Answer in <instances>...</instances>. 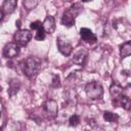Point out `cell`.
I'll use <instances>...</instances> for the list:
<instances>
[{
	"mask_svg": "<svg viewBox=\"0 0 131 131\" xmlns=\"http://www.w3.org/2000/svg\"><path fill=\"white\" fill-rule=\"evenodd\" d=\"M21 67L24 74L29 78H33L41 69V59L37 56H29L23 61Z\"/></svg>",
	"mask_w": 131,
	"mask_h": 131,
	"instance_id": "1",
	"label": "cell"
},
{
	"mask_svg": "<svg viewBox=\"0 0 131 131\" xmlns=\"http://www.w3.org/2000/svg\"><path fill=\"white\" fill-rule=\"evenodd\" d=\"M110 93H111V95H112L113 98L118 99L121 95H123V88H122L119 84L114 83V84H112V86L110 87Z\"/></svg>",
	"mask_w": 131,
	"mask_h": 131,
	"instance_id": "13",
	"label": "cell"
},
{
	"mask_svg": "<svg viewBox=\"0 0 131 131\" xmlns=\"http://www.w3.org/2000/svg\"><path fill=\"white\" fill-rule=\"evenodd\" d=\"M32 39V33L30 30H18L13 36L14 43L18 47H24L26 46Z\"/></svg>",
	"mask_w": 131,
	"mask_h": 131,
	"instance_id": "4",
	"label": "cell"
},
{
	"mask_svg": "<svg viewBox=\"0 0 131 131\" xmlns=\"http://www.w3.org/2000/svg\"><path fill=\"white\" fill-rule=\"evenodd\" d=\"M44 110H45V113L47 114L48 117L50 118H53L57 115L58 113V106H57V102L53 99H49L45 102L44 104Z\"/></svg>",
	"mask_w": 131,
	"mask_h": 131,
	"instance_id": "8",
	"label": "cell"
},
{
	"mask_svg": "<svg viewBox=\"0 0 131 131\" xmlns=\"http://www.w3.org/2000/svg\"><path fill=\"white\" fill-rule=\"evenodd\" d=\"M87 50L85 48H80L75 54H74V57H73V61L77 64H83L86 57H87Z\"/></svg>",
	"mask_w": 131,
	"mask_h": 131,
	"instance_id": "12",
	"label": "cell"
},
{
	"mask_svg": "<svg viewBox=\"0 0 131 131\" xmlns=\"http://www.w3.org/2000/svg\"><path fill=\"white\" fill-rule=\"evenodd\" d=\"M118 99H120V103H121V105H122L126 111H129V110H130V106H131V100H130V98H129L127 95H121Z\"/></svg>",
	"mask_w": 131,
	"mask_h": 131,
	"instance_id": "17",
	"label": "cell"
},
{
	"mask_svg": "<svg viewBox=\"0 0 131 131\" xmlns=\"http://www.w3.org/2000/svg\"><path fill=\"white\" fill-rule=\"evenodd\" d=\"M82 8H83V6L79 2L74 3L73 5H71V7L63 12L62 17H61V24L66 27H68V28L74 26L75 19H76L77 15L81 12Z\"/></svg>",
	"mask_w": 131,
	"mask_h": 131,
	"instance_id": "2",
	"label": "cell"
},
{
	"mask_svg": "<svg viewBox=\"0 0 131 131\" xmlns=\"http://www.w3.org/2000/svg\"><path fill=\"white\" fill-rule=\"evenodd\" d=\"M80 36H81L82 40L85 41L86 43L92 44V43H95L97 41L96 35L90 29H88V28H82L80 30Z\"/></svg>",
	"mask_w": 131,
	"mask_h": 131,
	"instance_id": "7",
	"label": "cell"
},
{
	"mask_svg": "<svg viewBox=\"0 0 131 131\" xmlns=\"http://www.w3.org/2000/svg\"><path fill=\"white\" fill-rule=\"evenodd\" d=\"M15 24H16V26H17V27H19V26H20V25H19V24H20V21H19V20H17V23H15Z\"/></svg>",
	"mask_w": 131,
	"mask_h": 131,
	"instance_id": "22",
	"label": "cell"
},
{
	"mask_svg": "<svg viewBox=\"0 0 131 131\" xmlns=\"http://www.w3.org/2000/svg\"><path fill=\"white\" fill-rule=\"evenodd\" d=\"M69 123H70V125L71 126H77L79 123H80V118H79V116L78 115H72L71 117H70V119H69Z\"/></svg>",
	"mask_w": 131,
	"mask_h": 131,
	"instance_id": "19",
	"label": "cell"
},
{
	"mask_svg": "<svg viewBox=\"0 0 131 131\" xmlns=\"http://www.w3.org/2000/svg\"><path fill=\"white\" fill-rule=\"evenodd\" d=\"M85 92H86V95L88 98L96 100V99H100L102 97L103 88H102L100 83H98L96 81H92L86 85Z\"/></svg>",
	"mask_w": 131,
	"mask_h": 131,
	"instance_id": "3",
	"label": "cell"
},
{
	"mask_svg": "<svg viewBox=\"0 0 131 131\" xmlns=\"http://www.w3.org/2000/svg\"><path fill=\"white\" fill-rule=\"evenodd\" d=\"M120 54H121V56L123 58L124 57H127V56H129L131 54V42L130 41L125 42L121 46V48H120Z\"/></svg>",
	"mask_w": 131,
	"mask_h": 131,
	"instance_id": "15",
	"label": "cell"
},
{
	"mask_svg": "<svg viewBox=\"0 0 131 131\" xmlns=\"http://www.w3.org/2000/svg\"><path fill=\"white\" fill-rule=\"evenodd\" d=\"M30 27H31L32 30H34L36 32V34H35V39L36 40H38V41L44 40V38H45V32L43 30V27H42V23L41 21H39V20L33 21Z\"/></svg>",
	"mask_w": 131,
	"mask_h": 131,
	"instance_id": "9",
	"label": "cell"
},
{
	"mask_svg": "<svg viewBox=\"0 0 131 131\" xmlns=\"http://www.w3.org/2000/svg\"><path fill=\"white\" fill-rule=\"evenodd\" d=\"M0 118H1V112H0Z\"/></svg>",
	"mask_w": 131,
	"mask_h": 131,
	"instance_id": "23",
	"label": "cell"
},
{
	"mask_svg": "<svg viewBox=\"0 0 131 131\" xmlns=\"http://www.w3.org/2000/svg\"><path fill=\"white\" fill-rule=\"evenodd\" d=\"M19 54V47L14 42L7 43L3 48V56L6 58H12Z\"/></svg>",
	"mask_w": 131,
	"mask_h": 131,
	"instance_id": "6",
	"label": "cell"
},
{
	"mask_svg": "<svg viewBox=\"0 0 131 131\" xmlns=\"http://www.w3.org/2000/svg\"><path fill=\"white\" fill-rule=\"evenodd\" d=\"M51 86L54 87V88L60 86V79H59V76H58V75H53V79H52Z\"/></svg>",
	"mask_w": 131,
	"mask_h": 131,
	"instance_id": "20",
	"label": "cell"
},
{
	"mask_svg": "<svg viewBox=\"0 0 131 131\" xmlns=\"http://www.w3.org/2000/svg\"><path fill=\"white\" fill-rule=\"evenodd\" d=\"M17 2L16 0H5L2 4V11L5 14H10L14 11V9L16 8Z\"/></svg>",
	"mask_w": 131,
	"mask_h": 131,
	"instance_id": "11",
	"label": "cell"
},
{
	"mask_svg": "<svg viewBox=\"0 0 131 131\" xmlns=\"http://www.w3.org/2000/svg\"><path fill=\"white\" fill-rule=\"evenodd\" d=\"M0 131H1V128H0Z\"/></svg>",
	"mask_w": 131,
	"mask_h": 131,
	"instance_id": "24",
	"label": "cell"
},
{
	"mask_svg": "<svg viewBox=\"0 0 131 131\" xmlns=\"http://www.w3.org/2000/svg\"><path fill=\"white\" fill-rule=\"evenodd\" d=\"M103 119L110 123H117L119 120V116L117 114L112 113V112H104L103 113Z\"/></svg>",
	"mask_w": 131,
	"mask_h": 131,
	"instance_id": "16",
	"label": "cell"
},
{
	"mask_svg": "<svg viewBox=\"0 0 131 131\" xmlns=\"http://www.w3.org/2000/svg\"><path fill=\"white\" fill-rule=\"evenodd\" d=\"M20 87V82L16 79H11L9 82V88H8V93L10 96H13L14 94L17 93L18 89Z\"/></svg>",
	"mask_w": 131,
	"mask_h": 131,
	"instance_id": "14",
	"label": "cell"
},
{
	"mask_svg": "<svg viewBox=\"0 0 131 131\" xmlns=\"http://www.w3.org/2000/svg\"><path fill=\"white\" fill-rule=\"evenodd\" d=\"M56 45H57L58 51H59L62 55H64V56H69V55L72 53V51H73V47H72L71 43H70L67 39H64V38H62V37H58V38H57V40H56Z\"/></svg>",
	"mask_w": 131,
	"mask_h": 131,
	"instance_id": "5",
	"label": "cell"
},
{
	"mask_svg": "<svg viewBox=\"0 0 131 131\" xmlns=\"http://www.w3.org/2000/svg\"><path fill=\"white\" fill-rule=\"evenodd\" d=\"M42 27H43V30L45 33H48V34H52L55 30V20H54V17L51 16V15H48L45 17L44 21L42 23Z\"/></svg>",
	"mask_w": 131,
	"mask_h": 131,
	"instance_id": "10",
	"label": "cell"
},
{
	"mask_svg": "<svg viewBox=\"0 0 131 131\" xmlns=\"http://www.w3.org/2000/svg\"><path fill=\"white\" fill-rule=\"evenodd\" d=\"M3 16H4V13H3V11L0 9V21L3 19Z\"/></svg>",
	"mask_w": 131,
	"mask_h": 131,
	"instance_id": "21",
	"label": "cell"
},
{
	"mask_svg": "<svg viewBox=\"0 0 131 131\" xmlns=\"http://www.w3.org/2000/svg\"><path fill=\"white\" fill-rule=\"evenodd\" d=\"M23 5L27 10H32L38 5V1L37 0H25L23 1Z\"/></svg>",
	"mask_w": 131,
	"mask_h": 131,
	"instance_id": "18",
	"label": "cell"
}]
</instances>
